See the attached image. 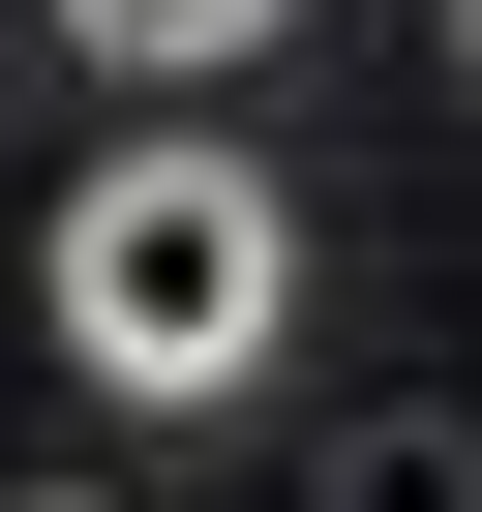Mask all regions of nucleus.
<instances>
[{"label": "nucleus", "mask_w": 482, "mask_h": 512, "mask_svg": "<svg viewBox=\"0 0 482 512\" xmlns=\"http://www.w3.org/2000/svg\"><path fill=\"white\" fill-rule=\"evenodd\" d=\"M452 31H482V0H452Z\"/></svg>", "instance_id": "obj_4"}, {"label": "nucleus", "mask_w": 482, "mask_h": 512, "mask_svg": "<svg viewBox=\"0 0 482 512\" xmlns=\"http://www.w3.org/2000/svg\"><path fill=\"white\" fill-rule=\"evenodd\" d=\"M362 512H482V452H452V422H392V452H362Z\"/></svg>", "instance_id": "obj_3"}, {"label": "nucleus", "mask_w": 482, "mask_h": 512, "mask_svg": "<svg viewBox=\"0 0 482 512\" xmlns=\"http://www.w3.org/2000/svg\"><path fill=\"white\" fill-rule=\"evenodd\" d=\"M31 302H61V362H91L121 422H211V392H272V332H302V211L241 181L211 121H181V151H91L61 241H31Z\"/></svg>", "instance_id": "obj_1"}, {"label": "nucleus", "mask_w": 482, "mask_h": 512, "mask_svg": "<svg viewBox=\"0 0 482 512\" xmlns=\"http://www.w3.org/2000/svg\"><path fill=\"white\" fill-rule=\"evenodd\" d=\"M61 31H91V61H151V91H211V61H272L302 0H61Z\"/></svg>", "instance_id": "obj_2"}]
</instances>
